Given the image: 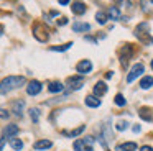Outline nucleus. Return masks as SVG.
<instances>
[{"instance_id": "obj_1", "label": "nucleus", "mask_w": 153, "mask_h": 151, "mask_svg": "<svg viewBox=\"0 0 153 151\" xmlns=\"http://www.w3.org/2000/svg\"><path fill=\"white\" fill-rule=\"evenodd\" d=\"M25 84H27V79L23 76H8V77L0 81V95L8 94L12 90H17V89H20Z\"/></svg>"}, {"instance_id": "obj_2", "label": "nucleus", "mask_w": 153, "mask_h": 151, "mask_svg": "<svg viewBox=\"0 0 153 151\" xmlns=\"http://www.w3.org/2000/svg\"><path fill=\"white\" fill-rule=\"evenodd\" d=\"M135 36L143 44H153V38L150 36V31H148V23H145V21L140 23L135 28Z\"/></svg>"}, {"instance_id": "obj_3", "label": "nucleus", "mask_w": 153, "mask_h": 151, "mask_svg": "<svg viewBox=\"0 0 153 151\" xmlns=\"http://www.w3.org/2000/svg\"><path fill=\"white\" fill-rule=\"evenodd\" d=\"M132 56H133V46L132 44H125L120 49L119 58H120V62H122L123 67H127V64H128V61L132 59Z\"/></svg>"}, {"instance_id": "obj_4", "label": "nucleus", "mask_w": 153, "mask_h": 151, "mask_svg": "<svg viewBox=\"0 0 153 151\" xmlns=\"http://www.w3.org/2000/svg\"><path fill=\"white\" fill-rule=\"evenodd\" d=\"M143 71H145V66H143L142 62H137V64L130 69L128 74H127V82H133L137 77H140V76H142Z\"/></svg>"}, {"instance_id": "obj_5", "label": "nucleus", "mask_w": 153, "mask_h": 151, "mask_svg": "<svg viewBox=\"0 0 153 151\" xmlns=\"http://www.w3.org/2000/svg\"><path fill=\"white\" fill-rule=\"evenodd\" d=\"M66 82H68V85H69L71 90H79L86 81H84L82 76H71V77H68Z\"/></svg>"}, {"instance_id": "obj_6", "label": "nucleus", "mask_w": 153, "mask_h": 151, "mask_svg": "<svg viewBox=\"0 0 153 151\" xmlns=\"http://www.w3.org/2000/svg\"><path fill=\"white\" fill-rule=\"evenodd\" d=\"M92 71V62L89 59H82L76 64V72H79V76H86Z\"/></svg>"}, {"instance_id": "obj_7", "label": "nucleus", "mask_w": 153, "mask_h": 151, "mask_svg": "<svg viewBox=\"0 0 153 151\" xmlns=\"http://www.w3.org/2000/svg\"><path fill=\"white\" fill-rule=\"evenodd\" d=\"M41 89H43V85H41L40 81H31L27 84V94L28 95H38L41 92Z\"/></svg>"}, {"instance_id": "obj_8", "label": "nucleus", "mask_w": 153, "mask_h": 151, "mask_svg": "<svg viewBox=\"0 0 153 151\" xmlns=\"http://www.w3.org/2000/svg\"><path fill=\"white\" fill-rule=\"evenodd\" d=\"M33 35H35V38H36L38 41H41V43H45V41L48 39L46 30H45L41 25H35V26H33Z\"/></svg>"}, {"instance_id": "obj_9", "label": "nucleus", "mask_w": 153, "mask_h": 151, "mask_svg": "<svg viewBox=\"0 0 153 151\" xmlns=\"http://www.w3.org/2000/svg\"><path fill=\"white\" fill-rule=\"evenodd\" d=\"M71 10H73L74 15H84V13H86V10H87V7H86V3H84V2L76 0V2L73 3V7H71Z\"/></svg>"}, {"instance_id": "obj_10", "label": "nucleus", "mask_w": 153, "mask_h": 151, "mask_svg": "<svg viewBox=\"0 0 153 151\" xmlns=\"http://www.w3.org/2000/svg\"><path fill=\"white\" fill-rule=\"evenodd\" d=\"M107 94V84L102 81H99L96 85H94V95L96 97H102V95Z\"/></svg>"}, {"instance_id": "obj_11", "label": "nucleus", "mask_w": 153, "mask_h": 151, "mask_svg": "<svg viewBox=\"0 0 153 151\" xmlns=\"http://www.w3.org/2000/svg\"><path fill=\"white\" fill-rule=\"evenodd\" d=\"M18 131H20V130H18L17 125H13V123L7 125V127H5V130H4V136L5 138H13V136H17V135H18Z\"/></svg>"}, {"instance_id": "obj_12", "label": "nucleus", "mask_w": 153, "mask_h": 151, "mask_svg": "<svg viewBox=\"0 0 153 151\" xmlns=\"http://www.w3.org/2000/svg\"><path fill=\"white\" fill-rule=\"evenodd\" d=\"M84 104H86L87 107H91V108H97L100 105V98L96 97V95H87L86 100H84Z\"/></svg>"}, {"instance_id": "obj_13", "label": "nucleus", "mask_w": 153, "mask_h": 151, "mask_svg": "<svg viewBox=\"0 0 153 151\" xmlns=\"http://www.w3.org/2000/svg\"><path fill=\"white\" fill-rule=\"evenodd\" d=\"M12 108H13V113L17 117H22L23 115V108H25V102L23 100H15L12 104Z\"/></svg>"}, {"instance_id": "obj_14", "label": "nucleus", "mask_w": 153, "mask_h": 151, "mask_svg": "<svg viewBox=\"0 0 153 151\" xmlns=\"http://www.w3.org/2000/svg\"><path fill=\"white\" fill-rule=\"evenodd\" d=\"M48 90H50L51 94H58V92H63L64 90V85L61 84V82H58V81H53V82L48 84Z\"/></svg>"}, {"instance_id": "obj_15", "label": "nucleus", "mask_w": 153, "mask_h": 151, "mask_svg": "<svg viewBox=\"0 0 153 151\" xmlns=\"http://www.w3.org/2000/svg\"><path fill=\"white\" fill-rule=\"evenodd\" d=\"M137 150V143L133 141H127V143H122L115 148V151H135Z\"/></svg>"}, {"instance_id": "obj_16", "label": "nucleus", "mask_w": 153, "mask_h": 151, "mask_svg": "<svg viewBox=\"0 0 153 151\" xmlns=\"http://www.w3.org/2000/svg\"><path fill=\"white\" fill-rule=\"evenodd\" d=\"M74 151H92V146L84 143V140H76L74 141Z\"/></svg>"}, {"instance_id": "obj_17", "label": "nucleus", "mask_w": 153, "mask_h": 151, "mask_svg": "<svg viewBox=\"0 0 153 151\" xmlns=\"http://www.w3.org/2000/svg\"><path fill=\"white\" fill-rule=\"evenodd\" d=\"M35 150H48V148H51L53 146V143H51L50 140H38V141H35Z\"/></svg>"}, {"instance_id": "obj_18", "label": "nucleus", "mask_w": 153, "mask_h": 151, "mask_svg": "<svg viewBox=\"0 0 153 151\" xmlns=\"http://www.w3.org/2000/svg\"><path fill=\"white\" fill-rule=\"evenodd\" d=\"M73 30L76 33H82V31H89L91 30V25L89 23H82V21H76L73 25Z\"/></svg>"}, {"instance_id": "obj_19", "label": "nucleus", "mask_w": 153, "mask_h": 151, "mask_svg": "<svg viewBox=\"0 0 153 151\" xmlns=\"http://www.w3.org/2000/svg\"><path fill=\"white\" fill-rule=\"evenodd\" d=\"M96 20H97V23H99V25H105L107 20H109V13L104 12V10H99V12L96 13Z\"/></svg>"}, {"instance_id": "obj_20", "label": "nucleus", "mask_w": 153, "mask_h": 151, "mask_svg": "<svg viewBox=\"0 0 153 151\" xmlns=\"http://www.w3.org/2000/svg\"><path fill=\"white\" fill-rule=\"evenodd\" d=\"M152 85H153V77L152 76H145V77H142V81H140V87H142L143 90L150 89Z\"/></svg>"}, {"instance_id": "obj_21", "label": "nucleus", "mask_w": 153, "mask_h": 151, "mask_svg": "<svg viewBox=\"0 0 153 151\" xmlns=\"http://www.w3.org/2000/svg\"><path fill=\"white\" fill-rule=\"evenodd\" d=\"M84 128H86V127H84V125H81V127H77V128H76V130H71V131H66V130H64V131H63V135H64V136H69V138H74V136H77V135L82 133Z\"/></svg>"}, {"instance_id": "obj_22", "label": "nucleus", "mask_w": 153, "mask_h": 151, "mask_svg": "<svg viewBox=\"0 0 153 151\" xmlns=\"http://www.w3.org/2000/svg\"><path fill=\"white\" fill-rule=\"evenodd\" d=\"M107 13H109V20H120V10L117 8V7H110L109 10H107Z\"/></svg>"}, {"instance_id": "obj_23", "label": "nucleus", "mask_w": 153, "mask_h": 151, "mask_svg": "<svg viewBox=\"0 0 153 151\" xmlns=\"http://www.w3.org/2000/svg\"><path fill=\"white\" fill-rule=\"evenodd\" d=\"M10 146L13 148L15 151H20L22 148H23V141H22L20 138H15L13 136V138H10Z\"/></svg>"}, {"instance_id": "obj_24", "label": "nucleus", "mask_w": 153, "mask_h": 151, "mask_svg": "<svg viewBox=\"0 0 153 151\" xmlns=\"http://www.w3.org/2000/svg\"><path fill=\"white\" fill-rule=\"evenodd\" d=\"M142 10L145 13L153 12V0H142Z\"/></svg>"}, {"instance_id": "obj_25", "label": "nucleus", "mask_w": 153, "mask_h": 151, "mask_svg": "<svg viewBox=\"0 0 153 151\" xmlns=\"http://www.w3.org/2000/svg\"><path fill=\"white\" fill-rule=\"evenodd\" d=\"M138 115L143 118V120H146V121H150V120H153V115L150 113V108H140V112H138Z\"/></svg>"}, {"instance_id": "obj_26", "label": "nucleus", "mask_w": 153, "mask_h": 151, "mask_svg": "<svg viewBox=\"0 0 153 151\" xmlns=\"http://www.w3.org/2000/svg\"><path fill=\"white\" fill-rule=\"evenodd\" d=\"M114 104H115L117 107H123V105H127V100H125V97H123L122 94H117L115 98H114Z\"/></svg>"}, {"instance_id": "obj_27", "label": "nucleus", "mask_w": 153, "mask_h": 151, "mask_svg": "<svg viewBox=\"0 0 153 151\" xmlns=\"http://www.w3.org/2000/svg\"><path fill=\"white\" fill-rule=\"evenodd\" d=\"M71 46H73V43H66V44H59V46H51V51H68V49L71 48Z\"/></svg>"}, {"instance_id": "obj_28", "label": "nucleus", "mask_w": 153, "mask_h": 151, "mask_svg": "<svg viewBox=\"0 0 153 151\" xmlns=\"http://www.w3.org/2000/svg\"><path fill=\"white\" fill-rule=\"evenodd\" d=\"M30 117L35 123H38V120H40V110L38 108H30Z\"/></svg>"}, {"instance_id": "obj_29", "label": "nucleus", "mask_w": 153, "mask_h": 151, "mask_svg": "<svg viewBox=\"0 0 153 151\" xmlns=\"http://www.w3.org/2000/svg\"><path fill=\"white\" fill-rule=\"evenodd\" d=\"M115 128H117L119 131H123V130H127V128H128V121H125V120L119 121V123L115 125Z\"/></svg>"}, {"instance_id": "obj_30", "label": "nucleus", "mask_w": 153, "mask_h": 151, "mask_svg": "<svg viewBox=\"0 0 153 151\" xmlns=\"http://www.w3.org/2000/svg\"><path fill=\"white\" fill-rule=\"evenodd\" d=\"M5 141H7V138H5V136H2V138H0V151L4 150V146H5Z\"/></svg>"}, {"instance_id": "obj_31", "label": "nucleus", "mask_w": 153, "mask_h": 151, "mask_svg": "<svg viewBox=\"0 0 153 151\" xmlns=\"http://www.w3.org/2000/svg\"><path fill=\"white\" fill-rule=\"evenodd\" d=\"M66 23H68V18H64V16L58 20V25H66Z\"/></svg>"}, {"instance_id": "obj_32", "label": "nucleus", "mask_w": 153, "mask_h": 151, "mask_svg": "<svg viewBox=\"0 0 153 151\" xmlns=\"http://www.w3.org/2000/svg\"><path fill=\"white\" fill-rule=\"evenodd\" d=\"M140 151H153V148L152 146H142V148H140Z\"/></svg>"}, {"instance_id": "obj_33", "label": "nucleus", "mask_w": 153, "mask_h": 151, "mask_svg": "<svg viewBox=\"0 0 153 151\" xmlns=\"http://www.w3.org/2000/svg\"><path fill=\"white\" fill-rule=\"evenodd\" d=\"M58 2H59V5H68V3H69V0H58Z\"/></svg>"}, {"instance_id": "obj_34", "label": "nucleus", "mask_w": 153, "mask_h": 151, "mask_svg": "<svg viewBox=\"0 0 153 151\" xmlns=\"http://www.w3.org/2000/svg\"><path fill=\"white\" fill-rule=\"evenodd\" d=\"M133 131H135V133H138V131H140V127H138V125H135V127H133Z\"/></svg>"}, {"instance_id": "obj_35", "label": "nucleus", "mask_w": 153, "mask_h": 151, "mask_svg": "<svg viewBox=\"0 0 153 151\" xmlns=\"http://www.w3.org/2000/svg\"><path fill=\"white\" fill-rule=\"evenodd\" d=\"M2 33H4V26L0 25V36H2Z\"/></svg>"}, {"instance_id": "obj_36", "label": "nucleus", "mask_w": 153, "mask_h": 151, "mask_svg": "<svg viewBox=\"0 0 153 151\" xmlns=\"http://www.w3.org/2000/svg\"><path fill=\"white\" fill-rule=\"evenodd\" d=\"M150 66H152V71H153V59H152V62H150Z\"/></svg>"}]
</instances>
